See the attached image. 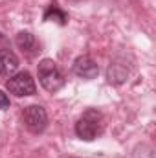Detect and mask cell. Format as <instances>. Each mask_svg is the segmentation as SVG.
I'll return each instance as SVG.
<instances>
[{
	"label": "cell",
	"instance_id": "4",
	"mask_svg": "<svg viewBox=\"0 0 156 158\" xmlns=\"http://www.w3.org/2000/svg\"><path fill=\"white\" fill-rule=\"evenodd\" d=\"M22 121L26 129L33 134H40L48 127V114L42 105H28L22 112Z\"/></svg>",
	"mask_w": 156,
	"mask_h": 158
},
{
	"label": "cell",
	"instance_id": "5",
	"mask_svg": "<svg viewBox=\"0 0 156 158\" xmlns=\"http://www.w3.org/2000/svg\"><path fill=\"white\" fill-rule=\"evenodd\" d=\"M72 70L77 77L84 79V81H92L99 76V66L90 55H79L72 64Z\"/></svg>",
	"mask_w": 156,
	"mask_h": 158
},
{
	"label": "cell",
	"instance_id": "7",
	"mask_svg": "<svg viewBox=\"0 0 156 158\" xmlns=\"http://www.w3.org/2000/svg\"><path fill=\"white\" fill-rule=\"evenodd\" d=\"M42 20H46V22H57L59 26H66L68 24V13L64 9H61V6L57 2H51L46 7V11H44Z\"/></svg>",
	"mask_w": 156,
	"mask_h": 158
},
{
	"label": "cell",
	"instance_id": "3",
	"mask_svg": "<svg viewBox=\"0 0 156 158\" xmlns=\"http://www.w3.org/2000/svg\"><path fill=\"white\" fill-rule=\"evenodd\" d=\"M6 88L9 90V94H13V96H17V98L35 96V94H37L35 79L31 77V74L26 72V70L13 74L11 77L6 81Z\"/></svg>",
	"mask_w": 156,
	"mask_h": 158
},
{
	"label": "cell",
	"instance_id": "8",
	"mask_svg": "<svg viewBox=\"0 0 156 158\" xmlns=\"http://www.w3.org/2000/svg\"><path fill=\"white\" fill-rule=\"evenodd\" d=\"M129 74H130V70L127 68V64H121V63L114 61V63H110V66L107 70V79L112 85H121V83L127 81Z\"/></svg>",
	"mask_w": 156,
	"mask_h": 158
},
{
	"label": "cell",
	"instance_id": "1",
	"mask_svg": "<svg viewBox=\"0 0 156 158\" xmlns=\"http://www.w3.org/2000/svg\"><path fill=\"white\" fill-rule=\"evenodd\" d=\"M74 131H76L77 138L84 140V142H94L103 132V116H101V112L96 110V109L84 110L81 114V118L76 121Z\"/></svg>",
	"mask_w": 156,
	"mask_h": 158
},
{
	"label": "cell",
	"instance_id": "6",
	"mask_svg": "<svg viewBox=\"0 0 156 158\" xmlns=\"http://www.w3.org/2000/svg\"><path fill=\"white\" fill-rule=\"evenodd\" d=\"M18 66H20V61H18L17 53L11 52L9 48H2L0 50V76L11 77L13 74H17Z\"/></svg>",
	"mask_w": 156,
	"mask_h": 158
},
{
	"label": "cell",
	"instance_id": "11",
	"mask_svg": "<svg viewBox=\"0 0 156 158\" xmlns=\"http://www.w3.org/2000/svg\"><path fill=\"white\" fill-rule=\"evenodd\" d=\"M6 42H7V39H6V37H4V35H2V33H0V46H4V44H6Z\"/></svg>",
	"mask_w": 156,
	"mask_h": 158
},
{
	"label": "cell",
	"instance_id": "2",
	"mask_svg": "<svg viewBox=\"0 0 156 158\" xmlns=\"http://www.w3.org/2000/svg\"><path fill=\"white\" fill-rule=\"evenodd\" d=\"M37 74H39V83L40 86L48 92H59L66 79L63 76V72L59 70V66L51 61V59H42L37 64Z\"/></svg>",
	"mask_w": 156,
	"mask_h": 158
},
{
	"label": "cell",
	"instance_id": "9",
	"mask_svg": "<svg viewBox=\"0 0 156 158\" xmlns=\"http://www.w3.org/2000/svg\"><path fill=\"white\" fill-rule=\"evenodd\" d=\"M15 42H17V46H18L22 52H28V53H30V52L35 48V44H37L35 35L30 33V31H18L17 37H15Z\"/></svg>",
	"mask_w": 156,
	"mask_h": 158
},
{
	"label": "cell",
	"instance_id": "10",
	"mask_svg": "<svg viewBox=\"0 0 156 158\" xmlns=\"http://www.w3.org/2000/svg\"><path fill=\"white\" fill-rule=\"evenodd\" d=\"M7 107H9V98H7L6 92L0 90V110H6Z\"/></svg>",
	"mask_w": 156,
	"mask_h": 158
}]
</instances>
